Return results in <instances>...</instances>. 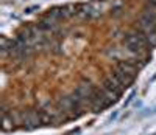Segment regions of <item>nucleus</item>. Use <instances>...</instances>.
<instances>
[{"label": "nucleus", "mask_w": 156, "mask_h": 135, "mask_svg": "<svg viewBox=\"0 0 156 135\" xmlns=\"http://www.w3.org/2000/svg\"><path fill=\"white\" fill-rule=\"evenodd\" d=\"M101 89L103 90H105L106 93H108V95L112 98V100H119L122 95H123V92H125V87L119 83V81H117L111 73L105 78V79H103V84H101Z\"/></svg>", "instance_id": "obj_1"}, {"label": "nucleus", "mask_w": 156, "mask_h": 135, "mask_svg": "<svg viewBox=\"0 0 156 135\" xmlns=\"http://www.w3.org/2000/svg\"><path fill=\"white\" fill-rule=\"evenodd\" d=\"M111 75L119 81V83L125 87V89H128L129 86H131L133 83H134V79H136V76H131V75H128V73H125V72H122V70H119V69H112V72H111Z\"/></svg>", "instance_id": "obj_2"}, {"label": "nucleus", "mask_w": 156, "mask_h": 135, "mask_svg": "<svg viewBox=\"0 0 156 135\" xmlns=\"http://www.w3.org/2000/svg\"><path fill=\"white\" fill-rule=\"evenodd\" d=\"M67 135H80V129H75V130H72V132H69Z\"/></svg>", "instance_id": "obj_3"}, {"label": "nucleus", "mask_w": 156, "mask_h": 135, "mask_svg": "<svg viewBox=\"0 0 156 135\" xmlns=\"http://www.w3.org/2000/svg\"><path fill=\"white\" fill-rule=\"evenodd\" d=\"M148 3H150L151 6H156V0H148Z\"/></svg>", "instance_id": "obj_4"}]
</instances>
